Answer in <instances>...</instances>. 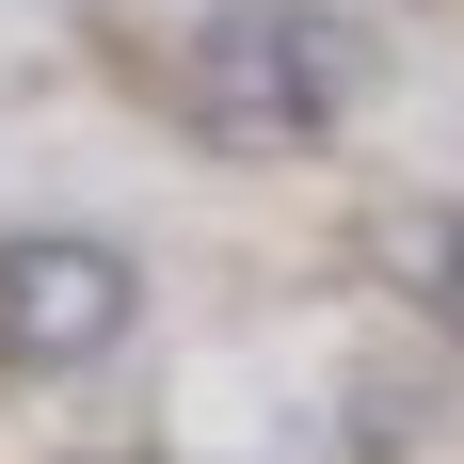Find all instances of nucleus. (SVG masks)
Wrapping results in <instances>:
<instances>
[{
	"mask_svg": "<svg viewBox=\"0 0 464 464\" xmlns=\"http://www.w3.org/2000/svg\"><path fill=\"white\" fill-rule=\"evenodd\" d=\"M384 256H401V288L464 336V208H401V240H384Z\"/></svg>",
	"mask_w": 464,
	"mask_h": 464,
	"instance_id": "obj_3",
	"label": "nucleus"
},
{
	"mask_svg": "<svg viewBox=\"0 0 464 464\" xmlns=\"http://www.w3.org/2000/svg\"><path fill=\"white\" fill-rule=\"evenodd\" d=\"M177 112L240 160H273V144H321L369 112V33L336 16V0H208L177 33Z\"/></svg>",
	"mask_w": 464,
	"mask_h": 464,
	"instance_id": "obj_1",
	"label": "nucleus"
},
{
	"mask_svg": "<svg viewBox=\"0 0 464 464\" xmlns=\"http://www.w3.org/2000/svg\"><path fill=\"white\" fill-rule=\"evenodd\" d=\"M144 321V256L96 225H33L0 240V353L16 369H96V353H129Z\"/></svg>",
	"mask_w": 464,
	"mask_h": 464,
	"instance_id": "obj_2",
	"label": "nucleus"
}]
</instances>
